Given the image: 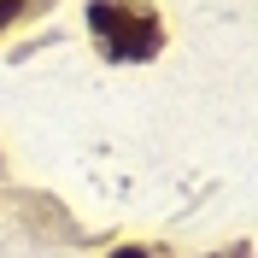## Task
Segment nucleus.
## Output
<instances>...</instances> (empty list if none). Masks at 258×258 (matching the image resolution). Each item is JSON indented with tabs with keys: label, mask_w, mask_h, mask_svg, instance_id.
I'll return each mask as SVG.
<instances>
[{
	"label": "nucleus",
	"mask_w": 258,
	"mask_h": 258,
	"mask_svg": "<svg viewBox=\"0 0 258 258\" xmlns=\"http://www.w3.org/2000/svg\"><path fill=\"white\" fill-rule=\"evenodd\" d=\"M94 35L106 41L112 59H153L159 53V18L147 6H123V0H94Z\"/></svg>",
	"instance_id": "obj_1"
},
{
	"label": "nucleus",
	"mask_w": 258,
	"mask_h": 258,
	"mask_svg": "<svg viewBox=\"0 0 258 258\" xmlns=\"http://www.w3.org/2000/svg\"><path fill=\"white\" fill-rule=\"evenodd\" d=\"M18 6H24V0H0V24H6V18L18 12Z\"/></svg>",
	"instance_id": "obj_2"
},
{
	"label": "nucleus",
	"mask_w": 258,
	"mask_h": 258,
	"mask_svg": "<svg viewBox=\"0 0 258 258\" xmlns=\"http://www.w3.org/2000/svg\"><path fill=\"white\" fill-rule=\"evenodd\" d=\"M117 258H141V252H117Z\"/></svg>",
	"instance_id": "obj_3"
}]
</instances>
